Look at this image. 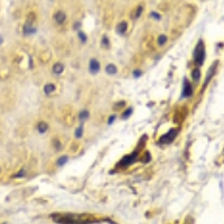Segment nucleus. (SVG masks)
I'll return each mask as SVG.
<instances>
[{"label":"nucleus","mask_w":224,"mask_h":224,"mask_svg":"<svg viewBox=\"0 0 224 224\" xmlns=\"http://www.w3.org/2000/svg\"><path fill=\"white\" fill-rule=\"evenodd\" d=\"M55 222L61 224H84L87 223V215H75V214H56L53 215Z\"/></svg>","instance_id":"f257e3e1"},{"label":"nucleus","mask_w":224,"mask_h":224,"mask_svg":"<svg viewBox=\"0 0 224 224\" xmlns=\"http://www.w3.org/2000/svg\"><path fill=\"white\" fill-rule=\"evenodd\" d=\"M205 46L203 40H200L197 45L195 46V49H194V53H193V57H194V62L197 66H200L204 64L205 61Z\"/></svg>","instance_id":"f03ea898"},{"label":"nucleus","mask_w":224,"mask_h":224,"mask_svg":"<svg viewBox=\"0 0 224 224\" xmlns=\"http://www.w3.org/2000/svg\"><path fill=\"white\" fill-rule=\"evenodd\" d=\"M177 129H172L169 130L168 132L166 134H164L162 137L160 138V140H159V142L160 144H170V142L173 141L174 139H175V137H176L177 134Z\"/></svg>","instance_id":"7ed1b4c3"},{"label":"nucleus","mask_w":224,"mask_h":224,"mask_svg":"<svg viewBox=\"0 0 224 224\" xmlns=\"http://www.w3.org/2000/svg\"><path fill=\"white\" fill-rule=\"evenodd\" d=\"M137 156H138V153L137 151H134L131 155H128V156H126V157H123V159L120 161L119 166L121 165L122 167H127V166L131 165V164L137 159Z\"/></svg>","instance_id":"20e7f679"},{"label":"nucleus","mask_w":224,"mask_h":224,"mask_svg":"<svg viewBox=\"0 0 224 224\" xmlns=\"http://www.w3.org/2000/svg\"><path fill=\"white\" fill-rule=\"evenodd\" d=\"M193 94V87L187 79L184 80V87H183V96L188 98Z\"/></svg>","instance_id":"39448f33"},{"label":"nucleus","mask_w":224,"mask_h":224,"mask_svg":"<svg viewBox=\"0 0 224 224\" xmlns=\"http://www.w3.org/2000/svg\"><path fill=\"white\" fill-rule=\"evenodd\" d=\"M89 67H90V72L92 74H96V73L100 71V63H99L95 58H92L90 61Z\"/></svg>","instance_id":"423d86ee"},{"label":"nucleus","mask_w":224,"mask_h":224,"mask_svg":"<svg viewBox=\"0 0 224 224\" xmlns=\"http://www.w3.org/2000/svg\"><path fill=\"white\" fill-rule=\"evenodd\" d=\"M35 32H36V28L33 26L32 21H26V24L24 25V34L29 35V34H33V33Z\"/></svg>","instance_id":"0eeeda50"},{"label":"nucleus","mask_w":224,"mask_h":224,"mask_svg":"<svg viewBox=\"0 0 224 224\" xmlns=\"http://www.w3.org/2000/svg\"><path fill=\"white\" fill-rule=\"evenodd\" d=\"M54 19L56 20V23H58V24H63L64 21H65V19H66V16H65V14L62 11H58L55 14V16H54Z\"/></svg>","instance_id":"6e6552de"},{"label":"nucleus","mask_w":224,"mask_h":224,"mask_svg":"<svg viewBox=\"0 0 224 224\" xmlns=\"http://www.w3.org/2000/svg\"><path fill=\"white\" fill-rule=\"evenodd\" d=\"M54 91H55V85L52 84V83L46 84L45 87H44V92H45V94H51L52 92H54Z\"/></svg>","instance_id":"1a4fd4ad"},{"label":"nucleus","mask_w":224,"mask_h":224,"mask_svg":"<svg viewBox=\"0 0 224 224\" xmlns=\"http://www.w3.org/2000/svg\"><path fill=\"white\" fill-rule=\"evenodd\" d=\"M106 71L108 74H110V75L115 74V73H117V67L114 66L113 64H109V65L106 67Z\"/></svg>","instance_id":"9d476101"},{"label":"nucleus","mask_w":224,"mask_h":224,"mask_svg":"<svg viewBox=\"0 0 224 224\" xmlns=\"http://www.w3.org/2000/svg\"><path fill=\"white\" fill-rule=\"evenodd\" d=\"M127 28H128V25H127L126 21H122L118 25V32L120 34H123V33L127 32Z\"/></svg>","instance_id":"9b49d317"},{"label":"nucleus","mask_w":224,"mask_h":224,"mask_svg":"<svg viewBox=\"0 0 224 224\" xmlns=\"http://www.w3.org/2000/svg\"><path fill=\"white\" fill-rule=\"evenodd\" d=\"M87 118H89V112L87 110H83L79 113V119L81 122H84Z\"/></svg>","instance_id":"f8f14e48"},{"label":"nucleus","mask_w":224,"mask_h":224,"mask_svg":"<svg viewBox=\"0 0 224 224\" xmlns=\"http://www.w3.org/2000/svg\"><path fill=\"white\" fill-rule=\"evenodd\" d=\"M64 70V66L62 65V64H55L54 65V67H53V72L55 73V74H61L62 72H63Z\"/></svg>","instance_id":"ddd939ff"},{"label":"nucleus","mask_w":224,"mask_h":224,"mask_svg":"<svg viewBox=\"0 0 224 224\" xmlns=\"http://www.w3.org/2000/svg\"><path fill=\"white\" fill-rule=\"evenodd\" d=\"M192 77H193V80H194V81H198V80H200V70H198V68H194V70L192 71Z\"/></svg>","instance_id":"4468645a"},{"label":"nucleus","mask_w":224,"mask_h":224,"mask_svg":"<svg viewBox=\"0 0 224 224\" xmlns=\"http://www.w3.org/2000/svg\"><path fill=\"white\" fill-rule=\"evenodd\" d=\"M47 130H48L47 123H45V122H40L39 125H38V131H39V132L44 134V132H46Z\"/></svg>","instance_id":"2eb2a0df"},{"label":"nucleus","mask_w":224,"mask_h":224,"mask_svg":"<svg viewBox=\"0 0 224 224\" xmlns=\"http://www.w3.org/2000/svg\"><path fill=\"white\" fill-rule=\"evenodd\" d=\"M67 161H68V157L67 156H62V157L58 158V160H57V166H64L65 164H66Z\"/></svg>","instance_id":"dca6fc26"},{"label":"nucleus","mask_w":224,"mask_h":224,"mask_svg":"<svg viewBox=\"0 0 224 224\" xmlns=\"http://www.w3.org/2000/svg\"><path fill=\"white\" fill-rule=\"evenodd\" d=\"M82 134H83V126L81 125V126L76 129V131H75V137L79 139V138L82 137Z\"/></svg>","instance_id":"f3484780"},{"label":"nucleus","mask_w":224,"mask_h":224,"mask_svg":"<svg viewBox=\"0 0 224 224\" xmlns=\"http://www.w3.org/2000/svg\"><path fill=\"white\" fill-rule=\"evenodd\" d=\"M157 42L159 45H164V44H166V42H167V37H166L165 35H160L159 37H158Z\"/></svg>","instance_id":"a211bd4d"},{"label":"nucleus","mask_w":224,"mask_h":224,"mask_svg":"<svg viewBox=\"0 0 224 224\" xmlns=\"http://www.w3.org/2000/svg\"><path fill=\"white\" fill-rule=\"evenodd\" d=\"M131 112H132V109H127L123 113H122L121 118L122 119H127L128 117H130V114H131Z\"/></svg>","instance_id":"6ab92c4d"},{"label":"nucleus","mask_w":224,"mask_h":224,"mask_svg":"<svg viewBox=\"0 0 224 224\" xmlns=\"http://www.w3.org/2000/svg\"><path fill=\"white\" fill-rule=\"evenodd\" d=\"M142 9H144V8H142V6H139V7L136 9V12H134V14H136V15H134V18H137V17H139L140 15H141Z\"/></svg>","instance_id":"aec40b11"},{"label":"nucleus","mask_w":224,"mask_h":224,"mask_svg":"<svg viewBox=\"0 0 224 224\" xmlns=\"http://www.w3.org/2000/svg\"><path fill=\"white\" fill-rule=\"evenodd\" d=\"M109 44H110V43H109V38H108L106 36H104V37L102 38V45L104 46V47L108 48V47H109Z\"/></svg>","instance_id":"412c9836"},{"label":"nucleus","mask_w":224,"mask_h":224,"mask_svg":"<svg viewBox=\"0 0 224 224\" xmlns=\"http://www.w3.org/2000/svg\"><path fill=\"white\" fill-rule=\"evenodd\" d=\"M79 37H80V39L82 40L83 43H84V42H87V36L84 35L82 32H79Z\"/></svg>","instance_id":"4be33fe9"},{"label":"nucleus","mask_w":224,"mask_h":224,"mask_svg":"<svg viewBox=\"0 0 224 224\" xmlns=\"http://www.w3.org/2000/svg\"><path fill=\"white\" fill-rule=\"evenodd\" d=\"M141 75V71H139V70H136V71H134V77H139Z\"/></svg>","instance_id":"5701e85b"},{"label":"nucleus","mask_w":224,"mask_h":224,"mask_svg":"<svg viewBox=\"0 0 224 224\" xmlns=\"http://www.w3.org/2000/svg\"><path fill=\"white\" fill-rule=\"evenodd\" d=\"M24 174H25V172H24V170H21V172H19V173L17 174L15 177H21V176H24Z\"/></svg>","instance_id":"b1692460"},{"label":"nucleus","mask_w":224,"mask_h":224,"mask_svg":"<svg viewBox=\"0 0 224 224\" xmlns=\"http://www.w3.org/2000/svg\"><path fill=\"white\" fill-rule=\"evenodd\" d=\"M114 119H115V115H113V117H110V119H109V123H111V122L114 121Z\"/></svg>","instance_id":"393cba45"},{"label":"nucleus","mask_w":224,"mask_h":224,"mask_svg":"<svg viewBox=\"0 0 224 224\" xmlns=\"http://www.w3.org/2000/svg\"><path fill=\"white\" fill-rule=\"evenodd\" d=\"M151 16H153L155 18H157V19L159 18V15H156V12H153V14H151Z\"/></svg>","instance_id":"a878e982"},{"label":"nucleus","mask_w":224,"mask_h":224,"mask_svg":"<svg viewBox=\"0 0 224 224\" xmlns=\"http://www.w3.org/2000/svg\"><path fill=\"white\" fill-rule=\"evenodd\" d=\"M1 43H2V38H1V37H0V44H1Z\"/></svg>","instance_id":"bb28decb"},{"label":"nucleus","mask_w":224,"mask_h":224,"mask_svg":"<svg viewBox=\"0 0 224 224\" xmlns=\"http://www.w3.org/2000/svg\"><path fill=\"white\" fill-rule=\"evenodd\" d=\"M2 224H6V223H2Z\"/></svg>","instance_id":"cd10ccee"}]
</instances>
